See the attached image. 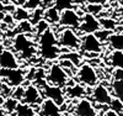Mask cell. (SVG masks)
Wrapping results in <instances>:
<instances>
[{"label":"cell","instance_id":"cell-1","mask_svg":"<svg viewBox=\"0 0 123 116\" xmlns=\"http://www.w3.org/2000/svg\"><path fill=\"white\" fill-rule=\"evenodd\" d=\"M39 55L46 61H54L62 55V48L58 43L57 34L52 28L46 30L42 35L37 37Z\"/></svg>","mask_w":123,"mask_h":116},{"label":"cell","instance_id":"cell-2","mask_svg":"<svg viewBox=\"0 0 123 116\" xmlns=\"http://www.w3.org/2000/svg\"><path fill=\"white\" fill-rule=\"evenodd\" d=\"M31 36L28 34H16L12 40L14 49L24 58H31L36 55V47Z\"/></svg>","mask_w":123,"mask_h":116},{"label":"cell","instance_id":"cell-3","mask_svg":"<svg viewBox=\"0 0 123 116\" xmlns=\"http://www.w3.org/2000/svg\"><path fill=\"white\" fill-rule=\"evenodd\" d=\"M75 79L87 88H92L98 83V75L90 63H83L75 70Z\"/></svg>","mask_w":123,"mask_h":116},{"label":"cell","instance_id":"cell-4","mask_svg":"<svg viewBox=\"0 0 123 116\" xmlns=\"http://www.w3.org/2000/svg\"><path fill=\"white\" fill-rule=\"evenodd\" d=\"M69 80H70L69 74L64 70V68L59 63H53L49 67L48 72L46 73V82L49 84H53V85L60 87V88H64L69 83Z\"/></svg>","mask_w":123,"mask_h":116},{"label":"cell","instance_id":"cell-5","mask_svg":"<svg viewBox=\"0 0 123 116\" xmlns=\"http://www.w3.org/2000/svg\"><path fill=\"white\" fill-rule=\"evenodd\" d=\"M57 38H58V43L62 48L76 51L80 47V36L74 28L64 27L57 35Z\"/></svg>","mask_w":123,"mask_h":116},{"label":"cell","instance_id":"cell-6","mask_svg":"<svg viewBox=\"0 0 123 116\" xmlns=\"http://www.w3.org/2000/svg\"><path fill=\"white\" fill-rule=\"evenodd\" d=\"M83 37H80V47L79 49L83 52L84 55H90L92 56H97L102 52V42L94 35V34H85L81 35Z\"/></svg>","mask_w":123,"mask_h":116},{"label":"cell","instance_id":"cell-7","mask_svg":"<svg viewBox=\"0 0 123 116\" xmlns=\"http://www.w3.org/2000/svg\"><path fill=\"white\" fill-rule=\"evenodd\" d=\"M41 91H42V94L53 100L54 102H57L59 106L62 108V105L65 104V94H64V88H60V87H57V85H53V84H49L47 82L42 83L41 85H38Z\"/></svg>","mask_w":123,"mask_h":116},{"label":"cell","instance_id":"cell-8","mask_svg":"<svg viewBox=\"0 0 123 116\" xmlns=\"http://www.w3.org/2000/svg\"><path fill=\"white\" fill-rule=\"evenodd\" d=\"M80 20H81V14H79V11H76L73 7H68L60 11L58 24L62 27H70L78 30L80 25Z\"/></svg>","mask_w":123,"mask_h":116},{"label":"cell","instance_id":"cell-9","mask_svg":"<svg viewBox=\"0 0 123 116\" xmlns=\"http://www.w3.org/2000/svg\"><path fill=\"white\" fill-rule=\"evenodd\" d=\"M100 21L98 19L92 15L90 13H85L81 15V20H80V25L78 27V31L80 35H85V34H95L97 30H100Z\"/></svg>","mask_w":123,"mask_h":116},{"label":"cell","instance_id":"cell-10","mask_svg":"<svg viewBox=\"0 0 123 116\" xmlns=\"http://www.w3.org/2000/svg\"><path fill=\"white\" fill-rule=\"evenodd\" d=\"M0 78H3L7 82L9 87H17L24 84L26 80V74L22 69L15 68V69H0Z\"/></svg>","mask_w":123,"mask_h":116},{"label":"cell","instance_id":"cell-11","mask_svg":"<svg viewBox=\"0 0 123 116\" xmlns=\"http://www.w3.org/2000/svg\"><path fill=\"white\" fill-rule=\"evenodd\" d=\"M43 94L42 91H41L39 87L36 85V84H28L27 87H25V90H24V96H22V100L21 102L24 104H27L30 105V106H35V105H38L41 104V101H42Z\"/></svg>","mask_w":123,"mask_h":116},{"label":"cell","instance_id":"cell-12","mask_svg":"<svg viewBox=\"0 0 123 116\" xmlns=\"http://www.w3.org/2000/svg\"><path fill=\"white\" fill-rule=\"evenodd\" d=\"M91 98L94 100V102H96L98 105H110V102H111L113 96H112L111 91L107 89V87L105 84L97 83L96 85L92 87Z\"/></svg>","mask_w":123,"mask_h":116},{"label":"cell","instance_id":"cell-13","mask_svg":"<svg viewBox=\"0 0 123 116\" xmlns=\"http://www.w3.org/2000/svg\"><path fill=\"white\" fill-rule=\"evenodd\" d=\"M74 115L75 116H96V109L91 100L86 98L78 99V102L74 106Z\"/></svg>","mask_w":123,"mask_h":116},{"label":"cell","instance_id":"cell-14","mask_svg":"<svg viewBox=\"0 0 123 116\" xmlns=\"http://www.w3.org/2000/svg\"><path fill=\"white\" fill-rule=\"evenodd\" d=\"M18 67V59L11 49L5 48L0 51V69H15Z\"/></svg>","mask_w":123,"mask_h":116},{"label":"cell","instance_id":"cell-15","mask_svg":"<svg viewBox=\"0 0 123 116\" xmlns=\"http://www.w3.org/2000/svg\"><path fill=\"white\" fill-rule=\"evenodd\" d=\"M39 115L41 116H60L62 108L57 102L48 98L43 99L39 105Z\"/></svg>","mask_w":123,"mask_h":116},{"label":"cell","instance_id":"cell-16","mask_svg":"<svg viewBox=\"0 0 123 116\" xmlns=\"http://www.w3.org/2000/svg\"><path fill=\"white\" fill-rule=\"evenodd\" d=\"M64 94H65V98L69 99H81L86 94V87L79 82L70 83L69 80V83L64 87Z\"/></svg>","mask_w":123,"mask_h":116},{"label":"cell","instance_id":"cell-17","mask_svg":"<svg viewBox=\"0 0 123 116\" xmlns=\"http://www.w3.org/2000/svg\"><path fill=\"white\" fill-rule=\"evenodd\" d=\"M59 14H60V11L54 5H52V6L44 7L43 19L47 21L49 25H55V24H58V21H59Z\"/></svg>","mask_w":123,"mask_h":116},{"label":"cell","instance_id":"cell-18","mask_svg":"<svg viewBox=\"0 0 123 116\" xmlns=\"http://www.w3.org/2000/svg\"><path fill=\"white\" fill-rule=\"evenodd\" d=\"M107 43L113 51H123V34L112 32L107 38Z\"/></svg>","mask_w":123,"mask_h":116},{"label":"cell","instance_id":"cell-19","mask_svg":"<svg viewBox=\"0 0 123 116\" xmlns=\"http://www.w3.org/2000/svg\"><path fill=\"white\" fill-rule=\"evenodd\" d=\"M112 96L123 101V79H115L111 84Z\"/></svg>","mask_w":123,"mask_h":116},{"label":"cell","instance_id":"cell-20","mask_svg":"<svg viewBox=\"0 0 123 116\" xmlns=\"http://www.w3.org/2000/svg\"><path fill=\"white\" fill-rule=\"evenodd\" d=\"M12 17L17 22L24 20H30V11L24 6H16L12 11Z\"/></svg>","mask_w":123,"mask_h":116},{"label":"cell","instance_id":"cell-21","mask_svg":"<svg viewBox=\"0 0 123 116\" xmlns=\"http://www.w3.org/2000/svg\"><path fill=\"white\" fill-rule=\"evenodd\" d=\"M59 58H67V59H69L75 67H79L81 64V55L78 53L76 51H73V49H68L67 53L60 55Z\"/></svg>","mask_w":123,"mask_h":116},{"label":"cell","instance_id":"cell-22","mask_svg":"<svg viewBox=\"0 0 123 116\" xmlns=\"http://www.w3.org/2000/svg\"><path fill=\"white\" fill-rule=\"evenodd\" d=\"M17 34H28V35H33V24L30 20H24V21H18L17 25Z\"/></svg>","mask_w":123,"mask_h":116},{"label":"cell","instance_id":"cell-23","mask_svg":"<svg viewBox=\"0 0 123 116\" xmlns=\"http://www.w3.org/2000/svg\"><path fill=\"white\" fill-rule=\"evenodd\" d=\"M110 63L113 68H123V51H113L110 57Z\"/></svg>","mask_w":123,"mask_h":116},{"label":"cell","instance_id":"cell-24","mask_svg":"<svg viewBox=\"0 0 123 116\" xmlns=\"http://www.w3.org/2000/svg\"><path fill=\"white\" fill-rule=\"evenodd\" d=\"M18 102H20V101H17V100L14 99L12 96H10V98H7V99L4 101L3 108H4V110H5L7 114L11 115V114H15V111H16V109H17Z\"/></svg>","mask_w":123,"mask_h":116},{"label":"cell","instance_id":"cell-25","mask_svg":"<svg viewBox=\"0 0 123 116\" xmlns=\"http://www.w3.org/2000/svg\"><path fill=\"white\" fill-rule=\"evenodd\" d=\"M33 27H35V30H33V36L38 37L39 35H42L46 30L50 28V25L47 22V21H46L44 19H41L37 24H35V25H33Z\"/></svg>","mask_w":123,"mask_h":116},{"label":"cell","instance_id":"cell-26","mask_svg":"<svg viewBox=\"0 0 123 116\" xmlns=\"http://www.w3.org/2000/svg\"><path fill=\"white\" fill-rule=\"evenodd\" d=\"M98 21H100L101 28H106L110 31H115L117 28V22L111 17H101V19H98Z\"/></svg>","mask_w":123,"mask_h":116},{"label":"cell","instance_id":"cell-27","mask_svg":"<svg viewBox=\"0 0 123 116\" xmlns=\"http://www.w3.org/2000/svg\"><path fill=\"white\" fill-rule=\"evenodd\" d=\"M43 13H44V7L43 6H39V7L32 10V11H30V21L33 25L37 24L41 19H43Z\"/></svg>","mask_w":123,"mask_h":116},{"label":"cell","instance_id":"cell-28","mask_svg":"<svg viewBox=\"0 0 123 116\" xmlns=\"http://www.w3.org/2000/svg\"><path fill=\"white\" fill-rule=\"evenodd\" d=\"M73 3H74V0H53V5L59 11H62L64 9H68V7H71Z\"/></svg>","mask_w":123,"mask_h":116},{"label":"cell","instance_id":"cell-29","mask_svg":"<svg viewBox=\"0 0 123 116\" xmlns=\"http://www.w3.org/2000/svg\"><path fill=\"white\" fill-rule=\"evenodd\" d=\"M113 32V31H110V30H106V28H100V30H97L96 32L94 34L102 43H105V42H107V38H108V36Z\"/></svg>","mask_w":123,"mask_h":116},{"label":"cell","instance_id":"cell-30","mask_svg":"<svg viewBox=\"0 0 123 116\" xmlns=\"http://www.w3.org/2000/svg\"><path fill=\"white\" fill-rule=\"evenodd\" d=\"M110 109H112L113 111L121 114L123 111V101L117 99V98H112V100L110 102Z\"/></svg>","mask_w":123,"mask_h":116},{"label":"cell","instance_id":"cell-31","mask_svg":"<svg viewBox=\"0 0 123 116\" xmlns=\"http://www.w3.org/2000/svg\"><path fill=\"white\" fill-rule=\"evenodd\" d=\"M24 90H25V87L22 85V84H21V85H17V87H14V90L11 93V96L14 99H16L17 101L21 102L22 96H24Z\"/></svg>","mask_w":123,"mask_h":116},{"label":"cell","instance_id":"cell-32","mask_svg":"<svg viewBox=\"0 0 123 116\" xmlns=\"http://www.w3.org/2000/svg\"><path fill=\"white\" fill-rule=\"evenodd\" d=\"M102 10H104V5H98V4H87L86 5V13H90L92 15H98Z\"/></svg>","mask_w":123,"mask_h":116},{"label":"cell","instance_id":"cell-33","mask_svg":"<svg viewBox=\"0 0 123 116\" xmlns=\"http://www.w3.org/2000/svg\"><path fill=\"white\" fill-rule=\"evenodd\" d=\"M39 6H42V0H27L26 4L24 5V7H26L28 11H32Z\"/></svg>","mask_w":123,"mask_h":116},{"label":"cell","instance_id":"cell-34","mask_svg":"<svg viewBox=\"0 0 123 116\" xmlns=\"http://www.w3.org/2000/svg\"><path fill=\"white\" fill-rule=\"evenodd\" d=\"M113 79H123V68H115Z\"/></svg>","mask_w":123,"mask_h":116},{"label":"cell","instance_id":"cell-35","mask_svg":"<svg viewBox=\"0 0 123 116\" xmlns=\"http://www.w3.org/2000/svg\"><path fill=\"white\" fill-rule=\"evenodd\" d=\"M87 4H98V5H105L107 0H85Z\"/></svg>","mask_w":123,"mask_h":116},{"label":"cell","instance_id":"cell-36","mask_svg":"<svg viewBox=\"0 0 123 116\" xmlns=\"http://www.w3.org/2000/svg\"><path fill=\"white\" fill-rule=\"evenodd\" d=\"M102 116H121L118 112H116V111H113L112 109H108V110H106L105 112H104V115Z\"/></svg>","mask_w":123,"mask_h":116},{"label":"cell","instance_id":"cell-37","mask_svg":"<svg viewBox=\"0 0 123 116\" xmlns=\"http://www.w3.org/2000/svg\"><path fill=\"white\" fill-rule=\"evenodd\" d=\"M11 1H12V4L16 5V6H24V5L26 4L27 0H11Z\"/></svg>","mask_w":123,"mask_h":116},{"label":"cell","instance_id":"cell-38","mask_svg":"<svg viewBox=\"0 0 123 116\" xmlns=\"http://www.w3.org/2000/svg\"><path fill=\"white\" fill-rule=\"evenodd\" d=\"M10 0H0V4H9Z\"/></svg>","mask_w":123,"mask_h":116},{"label":"cell","instance_id":"cell-39","mask_svg":"<svg viewBox=\"0 0 123 116\" xmlns=\"http://www.w3.org/2000/svg\"><path fill=\"white\" fill-rule=\"evenodd\" d=\"M31 116H41V115H39V114H36V112H35V114H32Z\"/></svg>","mask_w":123,"mask_h":116},{"label":"cell","instance_id":"cell-40","mask_svg":"<svg viewBox=\"0 0 123 116\" xmlns=\"http://www.w3.org/2000/svg\"><path fill=\"white\" fill-rule=\"evenodd\" d=\"M60 116H64V115H63V114H62V115H60Z\"/></svg>","mask_w":123,"mask_h":116}]
</instances>
